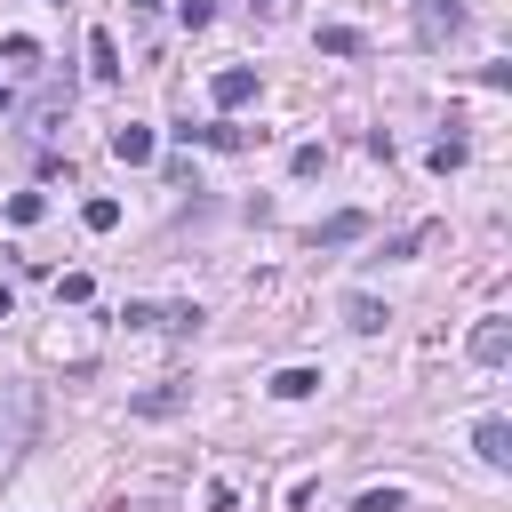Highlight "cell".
I'll list each match as a JSON object with an SVG mask.
<instances>
[{
    "mask_svg": "<svg viewBox=\"0 0 512 512\" xmlns=\"http://www.w3.org/2000/svg\"><path fill=\"white\" fill-rule=\"evenodd\" d=\"M464 352H472V360H480V368H504V360H512V320H480V328H472V344H464Z\"/></svg>",
    "mask_w": 512,
    "mask_h": 512,
    "instance_id": "6da1fadb",
    "label": "cell"
},
{
    "mask_svg": "<svg viewBox=\"0 0 512 512\" xmlns=\"http://www.w3.org/2000/svg\"><path fill=\"white\" fill-rule=\"evenodd\" d=\"M472 448H480V464L504 472V464H512V424H504V416H480V424H472Z\"/></svg>",
    "mask_w": 512,
    "mask_h": 512,
    "instance_id": "7a4b0ae2",
    "label": "cell"
},
{
    "mask_svg": "<svg viewBox=\"0 0 512 512\" xmlns=\"http://www.w3.org/2000/svg\"><path fill=\"white\" fill-rule=\"evenodd\" d=\"M208 96H216V104H224V112H232V104H248V96H256V64H224V72H216V88H208Z\"/></svg>",
    "mask_w": 512,
    "mask_h": 512,
    "instance_id": "3957f363",
    "label": "cell"
},
{
    "mask_svg": "<svg viewBox=\"0 0 512 512\" xmlns=\"http://www.w3.org/2000/svg\"><path fill=\"white\" fill-rule=\"evenodd\" d=\"M360 232H368V216H360V208H336L328 224H312V248H344V240H360Z\"/></svg>",
    "mask_w": 512,
    "mask_h": 512,
    "instance_id": "277c9868",
    "label": "cell"
},
{
    "mask_svg": "<svg viewBox=\"0 0 512 512\" xmlns=\"http://www.w3.org/2000/svg\"><path fill=\"white\" fill-rule=\"evenodd\" d=\"M176 136H184V144L200 136V144H216V152H248V128H232V120H208V128H192V120H184Z\"/></svg>",
    "mask_w": 512,
    "mask_h": 512,
    "instance_id": "5b68a950",
    "label": "cell"
},
{
    "mask_svg": "<svg viewBox=\"0 0 512 512\" xmlns=\"http://www.w3.org/2000/svg\"><path fill=\"white\" fill-rule=\"evenodd\" d=\"M112 160H128V168H144V160H152V128H136V120H120V128H112Z\"/></svg>",
    "mask_w": 512,
    "mask_h": 512,
    "instance_id": "8992f818",
    "label": "cell"
},
{
    "mask_svg": "<svg viewBox=\"0 0 512 512\" xmlns=\"http://www.w3.org/2000/svg\"><path fill=\"white\" fill-rule=\"evenodd\" d=\"M384 320H392V312H384V304H376L368 288H352V296H344V328H360V336H376Z\"/></svg>",
    "mask_w": 512,
    "mask_h": 512,
    "instance_id": "52a82bcc",
    "label": "cell"
},
{
    "mask_svg": "<svg viewBox=\"0 0 512 512\" xmlns=\"http://www.w3.org/2000/svg\"><path fill=\"white\" fill-rule=\"evenodd\" d=\"M184 400H192V384H152V392H136L128 408H136V416H176Z\"/></svg>",
    "mask_w": 512,
    "mask_h": 512,
    "instance_id": "ba28073f",
    "label": "cell"
},
{
    "mask_svg": "<svg viewBox=\"0 0 512 512\" xmlns=\"http://www.w3.org/2000/svg\"><path fill=\"white\" fill-rule=\"evenodd\" d=\"M88 72H96V80H120V40H112L104 24L88 32Z\"/></svg>",
    "mask_w": 512,
    "mask_h": 512,
    "instance_id": "9c48e42d",
    "label": "cell"
},
{
    "mask_svg": "<svg viewBox=\"0 0 512 512\" xmlns=\"http://www.w3.org/2000/svg\"><path fill=\"white\" fill-rule=\"evenodd\" d=\"M320 392V368H280L272 376V400H312Z\"/></svg>",
    "mask_w": 512,
    "mask_h": 512,
    "instance_id": "30bf717a",
    "label": "cell"
},
{
    "mask_svg": "<svg viewBox=\"0 0 512 512\" xmlns=\"http://www.w3.org/2000/svg\"><path fill=\"white\" fill-rule=\"evenodd\" d=\"M456 24H464L456 0H424V40H440V32H456Z\"/></svg>",
    "mask_w": 512,
    "mask_h": 512,
    "instance_id": "8fae6325",
    "label": "cell"
},
{
    "mask_svg": "<svg viewBox=\"0 0 512 512\" xmlns=\"http://www.w3.org/2000/svg\"><path fill=\"white\" fill-rule=\"evenodd\" d=\"M0 56H8L16 72H32V64H40V40H32V32H8V40H0Z\"/></svg>",
    "mask_w": 512,
    "mask_h": 512,
    "instance_id": "7c38bea8",
    "label": "cell"
},
{
    "mask_svg": "<svg viewBox=\"0 0 512 512\" xmlns=\"http://www.w3.org/2000/svg\"><path fill=\"white\" fill-rule=\"evenodd\" d=\"M320 48H328V56H360V32H352V24H320Z\"/></svg>",
    "mask_w": 512,
    "mask_h": 512,
    "instance_id": "4fadbf2b",
    "label": "cell"
},
{
    "mask_svg": "<svg viewBox=\"0 0 512 512\" xmlns=\"http://www.w3.org/2000/svg\"><path fill=\"white\" fill-rule=\"evenodd\" d=\"M40 216H48V192H16L8 200V224H40Z\"/></svg>",
    "mask_w": 512,
    "mask_h": 512,
    "instance_id": "5bb4252c",
    "label": "cell"
},
{
    "mask_svg": "<svg viewBox=\"0 0 512 512\" xmlns=\"http://www.w3.org/2000/svg\"><path fill=\"white\" fill-rule=\"evenodd\" d=\"M88 296H96L88 272H56V304H88Z\"/></svg>",
    "mask_w": 512,
    "mask_h": 512,
    "instance_id": "9a60e30c",
    "label": "cell"
},
{
    "mask_svg": "<svg viewBox=\"0 0 512 512\" xmlns=\"http://www.w3.org/2000/svg\"><path fill=\"white\" fill-rule=\"evenodd\" d=\"M80 224H88V232H112V224H120V200H88Z\"/></svg>",
    "mask_w": 512,
    "mask_h": 512,
    "instance_id": "2e32d148",
    "label": "cell"
},
{
    "mask_svg": "<svg viewBox=\"0 0 512 512\" xmlns=\"http://www.w3.org/2000/svg\"><path fill=\"white\" fill-rule=\"evenodd\" d=\"M432 168H440V176L464 168V136H440V144H432Z\"/></svg>",
    "mask_w": 512,
    "mask_h": 512,
    "instance_id": "e0dca14e",
    "label": "cell"
},
{
    "mask_svg": "<svg viewBox=\"0 0 512 512\" xmlns=\"http://www.w3.org/2000/svg\"><path fill=\"white\" fill-rule=\"evenodd\" d=\"M400 504H408V496H400V488H368V496H360V504H352V512H400Z\"/></svg>",
    "mask_w": 512,
    "mask_h": 512,
    "instance_id": "ac0fdd59",
    "label": "cell"
},
{
    "mask_svg": "<svg viewBox=\"0 0 512 512\" xmlns=\"http://www.w3.org/2000/svg\"><path fill=\"white\" fill-rule=\"evenodd\" d=\"M176 16H184V32H200V24L216 16V0H176Z\"/></svg>",
    "mask_w": 512,
    "mask_h": 512,
    "instance_id": "d6986e66",
    "label": "cell"
},
{
    "mask_svg": "<svg viewBox=\"0 0 512 512\" xmlns=\"http://www.w3.org/2000/svg\"><path fill=\"white\" fill-rule=\"evenodd\" d=\"M8 312H16V288H0V320H8Z\"/></svg>",
    "mask_w": 512,
    "mask_h": 512,
    "instance_id": "ffe728a7",
    "label": "cell"
}]
</instances>
